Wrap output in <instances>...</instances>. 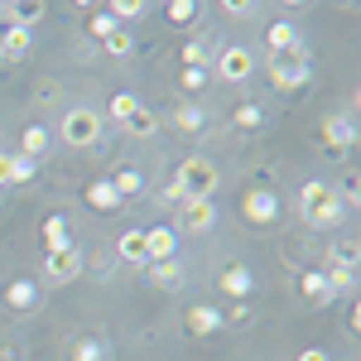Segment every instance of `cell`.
<instances>
[{
    "label": "cell",
    "mask_w": 361,
    "mask_h": 361,
    "mask_svg": "<svg viewBox=\"0 0 361 361\" xmlns=\"http://www.w3.org/2000/svg\"><path fill=\"white\" fill-rule=\"evenodd\" d=\"M299 217L308 226H337L342 222V197H337V183H323L313 178L299 188Z\"/></svg>",
    "instance_id": "cell-1"
},
{
    "label": "cell",
    "mask_w": 361,
    "mask_h": 361,
    "mask_svg": "<svg viewBox=\"0 0 361 361\" xmlns=\"http://www.w3.org/2000/svg\"><path fill=\"white\" fill-rule=\"evenodd\" d=\"M173 183H178L183 202H202V197H212L217 188H222V173H217V164H212V159L193 154V159H183V164H178Z\"/></svg>",
    "instance_id": "cell-2"
},
{
    "label": "cell",
    "mask_w": 361,
    "mask_h": 361,
    "mask_svg": "<svg viewBox=\"0 0 361 361\" xmlns=\"http://www.w3.org/2000/svg\"><path fill=\"white\" fill-rule=\"evenodd\" d=\"M270 82H275V92H294V87L308 82V49L304 44H294L284 54H270Z\"/></svg>",
    "instance_id": "cell-3"
},
{
    "label": "cell",
    "mask_w": 361,
    "mask_h": 361,
    "mask_svg": "<svg viewBox=\"0 0 361 361\" xmlns=\"http://www.w3.org/2000/svg\"><path fill=\"white\" fill-rule=\"evenodd\" d=\"M97 140H102V116L92 111V106H73V111L63 116V145L92 149Z\"/></svg>",
    "instance_id": "cell-4"
},
{
    "label": "cell",
    "mask_w": 361,
    "mask_h": 361,
    "mask_svg": "<svg viewBox=\"0 0 361 361\" xmlns=\"http://www.w3.org/2000/svg\"><path fill=\"white\" fill-rule=\"evenodd\" d=\"M82 250L78 246H63V250H54V255H49V260H44V279H49V284H73V279L82 275Z\"/></svg>",
    "instance_id": "cell-5"
},
{
    "label": "cell",
    "mask_w": 361,
    "mask_h": 361,
    "mask_svg": "<svg viewBox=\"0 0 361 361\" xmlns=\"http://www.w3.org/2000/svg\"><path fill=\"white\" fill-rule=\"evenodd\" d=\"M250 73H255V58H250V49H241V44L222 49V58H217V78H222V82H246Z\"/></svg>",
    "instance_id": "cell-6"
},
{
    "label": "cell",
    "mask_w": 361,
    "mask_h": 361,
    "mask_svg": "<svg viewBox=\"0 0 361 361\" xmlns=\"http://www.w3.org/2000/svg\"><path fill=\"white\" fill-rule=\"evenodd\" d=\"M241 212H246V222L270 226V222L279 217V197L270 193V188H250V193L241 197Z\"/></svg>",
    "instance_id": "cell-7"
},
{
    "label": "cell",
    "mask_w": 361,
    "mask_h": 361,
    "mask_svg": "<svg viewBox=\"0 0 361 361\" xmlns=\"http://www.w3.org/2000/svg\"><path fill=\"white\" fill-rule=\"evenodd\" d=\"M173 246H178V231H173V226H149V231H145V260H149V265L173 260Z\"/></svg>",
    "instance_id": "cell-8"
},
{
    "label": "cell",
    "mask_w": 361,
    "mask_h": 361,
    "mask_svg": "<svg viewBox=\"0 0 361 361\" xmlns=\"http://www.w3.org/2000/svg\"><path fill=\"white\" fill-rule=\"evenodd\" d=\"M183 231L188 236H202V231H212V222H217V207H212V197H202V202H183Z\"/></svg>",
    "instance_id": "cell-9"
},
{
    "label": "cell",
    "mask_w": 361,
    "mask_h": 361,
    "mask_svg": "<svg viewBox=\"0 0 361 361\" xmlns=\"http://www.w3.org/2000/svg\"><path fill=\"white\" fill-rule=\"evenodd\" d=\"M323 145H333V149L357 145V121H352V116H328V121H323Z\"/></svg>",
    "instance_id": "cell-10"
},
{
    "label": "cell",
    "mask_w": 361,
    "mask_h": 361,
    "mask_svg": "<svg viewBox=\"0 0 361 361\" xmlns=\"http://www.w3.org/2000/svg\"><path fill=\"white\" fill-rule=\"evenodd\" d=\"M116 255H121L126 265H149V260H145V231H121Z\"/></svg>",
    "instance_id": "cell-11"
},
{
    "label": "cell",
    "mask_w": 361,
    "mask_h": 361,
    "mask_svg": "<svg viewBox=\"0 0 361 361\" xmlns=\"http://www.w3.org/2000/svg\"><path fill=\"white\" fill-rule=\"evenodd\" d=\"M357 260H361L357 236H342V241H333V250H328V265H337V270H357Z\"/></svg>",
    "instance_id": "cell-12"
},
{
    "label": "cell",
    "mask_w": 361,
    "mask_h": 361,
    "mask_svg": "<svg viewBox=\"0 0 361 361\" xmlns=\"http://www.w3.org/2000/svg\"><path fill=\"white\" fill-rule=\"evenodd\" d=\"M265 44H270V54H284V49L299 44V29L289 25V20H275V25L265 29Z\"/></svg>",
    "instance_id": "cell-13"
},
{
    "label": "cell",
    "mask_w": 361,
    "mask_h": 361,
    "mask_svg": "<svg viewBox=\"0 0 361 361\" xmlns=\"http://www.w3.org/2000/svg\"><path fill=\"white\" fill-rule=\"evenodd\" d=\"M217 323H222V313H217V308H207V304L188 308V333L207 337V333H217Z\"/></svg>",
    "instance_id": "cell-14"
},
{
    "label": "cell",
    "mask_w": 361,
    "mask_h": 361,
    "mask_svg": "<svg viewBox=\"0 0 361 361\" xmlns=\"http://www.w3.org/2000/svg\"><path fill=\"white\" fill-rule=\"evenodd\" d=\"M126 130H130V135H140V140H149L154 130H159V116L149 111V106H135V111L126 116Z\"/></svg>",
    "instance_id": "cell-15"
},
{
    "label": "cell",
    "mask_w": 361,
    "mask_h": 361,
    "mask_svg": "<svg viewBox=\"0 0 361 361\" xmlns=\"http://www.w3.org/2000/svg\"><path fill=\"white\" fill-rule=\"evenodd\" d=\"M29 54V29L5 25V39H0V58H25Z\"/></svg>",
    "instance_id": "cell-16"
},
{
    "label": "cell",
    "mask_w": 361,
    "mask_h": 361,
    "mask_svg": "<svg viewBox=\"0 0 361 361\" xmlns=\"http://www.w3.org/2000/svg\"><path fill=\"white\" fill-rule=\"evenodd\" d=\"M222 289L231 294V299H246L250 294V270L246 265H226L222 270Z\"/></svg>",
    "instance_id": "cell-17"
},
{
    "label": "cell",
    "mask_w": 361,
    "mask_h": 361,
    "mask_svg": "<svg viewBox=\"0 0 361 361\" xmlns=\"http://www.w3.org/2000/svg\"><path fill=\"white\" fill-rule=\"evenodd\" d=\"M299 284H304V294H308V299H313L318 308H323V304H333V289H328V275H318V270H308V275L299 279Z\"/></svg>",
    "instance_id": "cell-18"
},
{
    "label": "cell",
    "mask_w": 361,
    "mask_h": 361,
    "mask_svg": "<svg viewBox=\"0 0 361 361\" xmlns=\"http://www.w3.org/2000/svg\"><path fill=\"white\" fill-rule=\"evenodd\" d=\"M44 246H49V255L63 250V246H73V236H68V222H63V217H49V222H44Z\"/></svg>",
    "instance_id": "cell-19"
},
{
    "label": "cell",
    "mask_w": 361,
    "mask_h": 361,
    "mask_svg": "<svg viewBox=\"0 0 361 361\" xmlns=\"http://www.w3.org/2000/svg\"><path fill=\"white\" fill-rule=\"evenodd\" d=\"M44 149H49V130H44V126H29L25 140H20V154L34 159V154H44Z\"/></svg>",
    "instance_id": "cell-20"
},
{
    "label": "cell",
    "mask_w": 361,
    "mask_h": 361,
    "mask_svg": "<svg viewBox=\"0 0 361 361\" xmlns=\"http://www.w3.org/2000/svg\"><path fill=\"white\" fill-rule=\"evenodd\" d=\"M34 294H39V289H34L29 279H15V284L5 289V299H10V308H20V313H25V308H34Z\"/></svg>",
    "instance_id": "cell-21"
},
{
    "label": "cell",
    "mask_w": 361,
    "mask_h": 361,
    "mask_svg": "<svg viewBox=\"0 0 361 361\" xmlns=\"http://www.w3.org/2000/svg\"><path fill=\"white\" fill-rule=\"evenodd\" d=\"M328 289H333V299L337 294H352V289H357V270H337V265H328Z\"/></svg>",
    "instance_id": "cell-22"
},
{
    "label": "cell",
    "mask_w": 361,
    "mask_h": 361,
    "mask_svg": "<svg viewBox=\"0 0 361 361\" xmlns=\"http://www.w3.org/2000/svg\"><path fill=\"white\" fill-rule=\"evenodd\" d=\"M106 15L126 29V20H140V15H145V5H140V0H116V5H106Z\"/></svg>",
    "instance_id": "cell-23"
},
{
    "label": "cell",
    "mask_w": 361,
    "mask_h": 361,
    "mask_svg": "<svg viewBox=\"0 0 361 361\" xmlns=\"http://www.w3.org/2000/svg\"><path fill=\"white\" fill-rule=\"evenodd\" d=\"M116 29H121V25H116V20H111V15H106V10H97V15L87 20V34H92V39H102V44L111 39Z\"/></svg>",
    "instance_id": "cell-24"
},
{
    "label": "cell",
    "mask_w": 361,
    "mask_h": 361,
    "mask_svg": "<svg viewBox=\"0 0 361 361\" xmlns=\"http://www.w3.org/2000/svg\"><path fill=\"white\" fill-rule=\"evenodd\" d=\"M10 20H15L20 29L39 25V20H44V5H34V0H29V5H10Z\"/></svg>",
    "instance_id": "cell-25"
},
{
    "label": "cell",
    "mask_w": 361,
    "mask_h": 361,
    "mask_svg": "<svg viewBox=\"0 0 361 361\" xmlns=\"http://www.w3.org/2000/svg\"><path fill=\"white\" fill-rule=\"evenodd\" d=\"M111 188H116L121 197H135L140 188H145V183H140V173H135V169H121V173L111 178Z\"/></svg>",
    "instance_id": "cell-26"
},
{
    "label": "cell",
    "mask_w": 361,
    "mask_h": 361,
    "mask_svg": "<svg viewBox=\"0 0 361 361\" xmlns=\"http://www.w3.org/2000/svg\"><path fill=\"white\" fill-rule=\"evenodd\" d=\"M68 361H102V347H97L92 337H78V342L68 347Z\"/></svg>",
    "instance_id": "cell-27"
},
{
    "label": "cell",
    "mask_w": 361,
    "mask_h": 361,
    "mask_svg": "<svg viewBox=\"0 0 361 361\" xmlns=\"http://www.w3.org/2000/svg\"><path fill=\"white\" fill-rule=\"evenodd\" d=\"M154 284H169V289H173V284H183L178 260H159V265H154Z\"/></svg>",
    "instance_id": "cell-28"
},
{
    "label": "cell",
    "mask_w": 361,
    "mask_h": 361,
    "mask_svg": "<svg viewBox=\"0 0 361 361\" xmlns=\"http://www.w3.org/2000/svg\"><path fill=\"white\" fill-rule=\"evenodd\" d=\"M135 106H140V102L130 97V92H116V97H111V121H121V126H126V116L135 111Z\"/></svg>",
    "instance_id": "cell-29"
},
{
    "label": "cell",
    "mask_w": 361,
    "mask_h": 361,
    "mask_svg": "<svg viewBox=\"0 0 361 361\" xmlns=\"http://www.w3.org/2000/svg\"><path fill=\"white\" fill-rule=\"evenodd\" d=\"M34 178V159L25 154H10V183H29Z\"/></svg>",
    "instance_id": "cell-30"
},
{
    "label": "cell",
    "mask_w": 361,
    "mask_h": 361,
    "mask_svg": "<svg viewBox=\"0 0 361 361\" xmlns=\"http://www.w3.org/2000/svg\"><path fill=\"white\" fill-rule=\"evenodd\" d=\"M106 54H111V58H126V54H130V29H116L111 39H106Z\"/></svg>",
    "instance_id": "cell-31"
},
{
    "label": "cell",
    "mask_w": 361,
    "mask_h": 361,
    "mask_svg": "<svg viewBox=\"0 0 361 361\" xmlns=\"http://www.w3.org/2000/svg\"><path fill=\"white\" fill-rule=\"evenodd\" d=\"M193 15H197L193 0H173V5H169V20H173V25H188Z\"/></svg>",
    "instance_id": "cell-32"
},
{
    "label": "cell",
    "mask_w": 361,
    "mask_h": 361,
    "mask_svg": "<svg viewBox=\"0 0 361 361\" xmlns=\"http://www.w3.org/2000/svg\"><path fill=\"white\" fill-rule=\"evenodd\" d=\"M87 197H92L97 207H116V202H121V193H116L111 183H97V188H92V193H87Z\"/></svg>",
    "instance_id": "cell-33"
},
{
    "label": "cell",
    "mask_w": 361,
    "mask_h": 361,
    "mask_svg": "<svg viewBox=\"0 0 361 361\" xmlns=\"http://www.w3.org/2000/svg\"><path fill=\"white\" fill-rule=\"evenodd\" d=\"M183 63H188V68H207V54H202V44H183Z\"/></svg>",
    "instance_id": "cell-34"
},
{
    "label": "cell",
    "mask_w": 361,
    "mask_h": 361,
    "mask_svg": "<svg viewBox=\"0 0 361 361\" xmlns=\"http://www.w3.org/2000/svg\"><path fill=\"white\" fill-rule=\"evenodd\" d=\"M202 82H207V68H183V87L188 92H197Z\"/></svg>",
    "instance_id": "cell-35"
},
{
    "label": "cell",
    "mask_w": 361,
    "mask_h": 361,
    "mask_svg": "<svg viewBox=\"0 0 361 361\" xmlns=\"http://www.w3.org/2000/svg\"><path fill=\"white\" fill-rule=\"evenodd\" d=\"M236 126L255 130V126H260V111H255V106H241V111H236Z\"/></svg>",
    "instance_id": "cell-36"
},
{
    "label": "cell",
    "mask_w": 361,
    "mask_h": 361,
    "mask_svg": "<svg viewBox=\"0 0 361 361\" xmlns=\"http://www.w3.org/2000/svg\"><path fill=\"white\" fill-rule=\"evenodd\" d=\"M178 126H188V130H197V126H202V116H197L193 106H183V111H178Z\"/></svg>",
    "instance_id": "cell-37"
},
{
    "label": "cell",
    "mask_w": 361,
    "mask_h": 361,
    "mask_svg": "<svg viewBox=\"0 0 361 361\" xmlns=\"http://www.w3.org/2000/svg\"><path fill=\"white\" fill-rule=\"evenodd\" d=\"M347 328H352V333H361V308H357V304L347 308Z\"/></svg>",
    "instance_id": "cell-38"
},
{
    "label": "cell",
    "mask_w": 361,
    "mask_h": 361,
    "mask_svg": "<svg viewBox=\"0 0 361 361\" xmlns=\"http://www.w3.org/2000/svg\"><path fill=\"white\" fill-rule=\"evenodd\" d=\"M299 361H328V352L323 347H308V352H299Z\"/></svg>",
    "instance_id": "cell-39"
},
{
    "label": "cell",
    "mask_w": 361,
    "mask_h": 361,
    "mask_svg": "<svg viewBox=\"0 0 361 361\" xmlns=\"http://www.w3.org/2000/svg\"><path fill=\"white\" fill-rule=\"evenodd\" d=\"M10 183V154H0V188Z\"/></svg>",
    "instance_id": "cell-40"
}]
</instances>
